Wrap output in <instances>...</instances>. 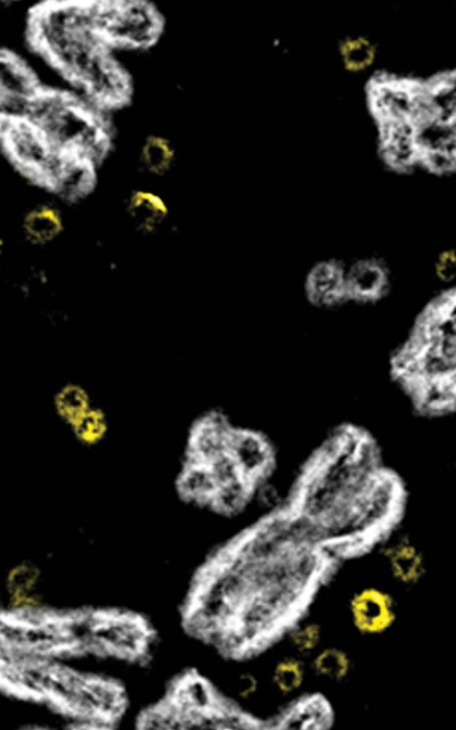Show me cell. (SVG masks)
<instances>
[{"mask_svg": "<svg viewBox=\"0 0 456 730\" xmlns=\"http://www.w3.org/2000/svg\"><path fill=\"white\" fill-rule=\"evenodd\" d=\"M403 485L363 431L336 430L306 461L285 504L322 544L364 539L401 514Z\"/></svg>", "mask_w": 456, "mask_h": 730, "instance_id": "6da1fadb", "label": "cell"}, {"mask_svg": "<svg viewBox=\"0 0 456 730\" xmlns=\"http://www.w3.org/2000/svg\"><path fill=\"white\" fill-rule=\"evenodd\" d=\"M456 289L447 287L421 308L392 352L390 372L416 406L429 414L454 410Z\"/></svg>", "mask_w": 456, "mask_h": 730, "instance_id": "7a4b0ae2", "label": "cell"}, {"mask_svg": "<svg viewBox=\"0 0 456 730\" xmlns=\"http://www.w3.org/2000/svg\"><path fill=\"white\" fill-rule=\"evenodd\" d=\"M50 146L66 155L94 161L108 144V135L89 109L57 94L39 92L27 119Z\"/></svg>", "mask_w": 456, "mask_h": 730, "instance_id": "3957f363", "label": "cell"}, {"mask_svg": "<svg viewBox=\"0 0 456 730\" xmlns=\"http://www.w3.org/2000/svg\"><path fill=\"white\" fill-rule=\"evenodd\" d=\"M91 12L95 30L110 48L145 49L163 30L159 12L144 1L100 4Z\"/></svg>", "mask_w": 456, "mask_h": 730, "instance_id": "277c9868", "label": "cell"}, {"mask_svg": "<svg viewBox=\"0 0 456 730\" xmlns=\"http://www.w3.org/2000/svg\"><path fill=\"white\" fill-rule=\"evenodd\" d=\"M2 135L7 150L24 170L55 187L69 156L53 149L41 132L26 119L11 121Z\"/></svg>", "mask_w": 456, "mask_h": 730, "instance_id": "5b68a950", "label": "cell"}, {"mask_svg": "<svg viewBox=\"0 0 456 730\" xmlns=\"http://www.w3.org/2000/svg\"><path fill=\"white\" fill-rule=\"evenodd\" d=\"M348 615L353 627L359 634L367 636L383 635L395 623V599L389 591L380 586H363L351 595Z\"/></svg>", "mask_w": 456, "mask_h": 730, "instance_id": "8992f818", "label": "cell"}, {"mask_svg": "<svg viewBox=\"0 0 456 730\" xmlns=\"http://www.w3.org/2000/svg\"><path fill=\"white\" fill-rule=\"evenodd\" d=\"M391 274L380 258L364 257L346 267V291L347 302L375 304L388 293Z\"/></svg>", "mask_w": 456, "mask_h": 730, "instance_id": "52a82bcc", "label": "cell"}, {"mask_svg": "<svg viewBox=\"0 0 456 730\" xmlns=\"http://www.w3.org/2000/svg\"><path fill=\"white\" fill-rule=\"evenodd\" d=\"M228 453L241 474L257 488L270 473L273 453L268 441L258 432L233 429L230 436Z\"/></svg>", "mask_w": 456, "mask_h": 730, "instance_id": "ba28073f", "label": "cell"}, {"mask_svg": "<svg viewBox=\"0 0 456 730\" xmlns=\"http://www.w3.org/2000/svg\"><path fill=\"white\" fill-rule=\"evenodd\" d=\"M346 270V266L338 258L315 262L304 280L306 300L319 308H333L347 302Z\"/></svg>", "mask_w": 456, "mask_h": 730, "instance_id": "9c48e42d", "label": "cell"}, {"mask_svg": "<svg viewBox=\"0 0 456 730\" xmlns=\"http://www.w3.org/2000/svg\"><path fill=\"white\" fill-rule=\"evenodd\" d=\"M275 722L285 729H328L334 725L335 711L323 694L308 693L293 699Z\"/></svg>", "mask_w": 456, "mask_h": 730, "instance_id": "30bf717a", "label": "cell"}, {"mask_svg": "<svg viewBox=\"0 0 456 730\" xmlns=\"http://www.w3.org/2000/svg\"><path fill=\"white\" fill-rule=\"evenodd\" d=\"M232 430L218 414L213 413L202 418L191 433L188 460L207 464L227 453Z\"/></svg>", "mask_w": 456, "mask_h": 730, "instance_id": "8fae6325", "label": "cell"}, {"mask_svg": "<svg viewBox=\"0 0 456 730\" xmlns=\"http://www.w3.org/2000/svg\"><path fill=\"white\" fill-rule=\"evenodd\" d=\"M383 558L392 579L403 586H413L426 575L424 554L405 537L387 544L383 549Z\"/></svg>", "mask_w": 456, "mask_h": 730, "instance_id": "7c38bea8", "label": "cell"}, {"mask_svg": "<svg viewBox=\"0 0 456 730\" xmlns=\"http://www.w3.org/2000/svg\"><path fill=\"white\" fill-rule=\"evenodd\" d=\"M39 92L28 70L12 55L0 52V99L27 102Z\"/></svg>", "mask_w": 456, "mask_h": 730, "instance_id": "4fadbf2b", "label": "cell"}, {"mask_svg": "<svg viewBox=\"0 0 456 730\" xmlns=\"http://www.w3.org/2000/svg\"><path fill=\"white\" fill-rule=\"evenodd\" d=\"M309 672L305 658L295 653L285 655L273 665L269 685L278 697L295 699L304 689Z\"/></svg>", "mask_w": 456, "mask_h": 730, "instance_id": "5bb4252c", "label": "cell"}, {"mask_svg": "<svg viewBox=\"0 0 456 730\" xmlns=\"http://www.w3.org/2000/svg\"><path fill=\"white\" fill-rule=\"evenodd\" d=\"M309 671L329 683L344 681L352 671L353 661L349 653L336 645L321 646L311 656Z\"/></svg>", "mask_w": 456, "mask_h": 730, "instance_id": "9a60e30c", "label": "cell"}, {"mask_svg": "<svg viewBox=\"0 0 456 730\" xmlns=\"http://www.w3.org/2000/svg\"><path fill=\"white\" fill-rule=\"evenodd\" d=\"M177 488L185 499L209 504L216 484L208 464L188 460L178 478Z\"/></svg>", "mask_w": 456, "mask_h": 730, "instance_id": "2e32d148", "label": "cell"}, {"mask_svg": "<svg viewBox=\"0 0 456 730\" xmlns=\"http://www.w3.org/2000/svg\"><path fill=\"white\" fill-rule=\"evenodd\" d=\"M255 490L256 487L242 477L217 486L209 504L219 513L233 514L244 508Z\"/></svg>", "mask_w": 456, "mask_h": 730, "instance_id": "e0dca14e", "label": "cell"}, {"mask_svg": "<svg viewBox=\"0 0 456 730\" xmlns=\"http://www.w3.org/2000/svg\"><path fill=\"white\" fill-rule=\"evenodd\" d=\"M23 226L30 241L44 244L53 241L60 234L62 225L55 209L43 206L33 209L26 216Z\"/></svg>", "mask_w": 456, "mask_h": 730, "instance_id": "ac0fdd59", "label": "cell"}, {"mask_svg": "<svg viewBox=\"0 0 456 730\" xmlns=\"http://www.w3.org/2000/svg\"><path fill=\"white\" fill-rule=\"evenodd\" d=\"M175 148L169 140L160 135H151L142 145L140 160L152 174L166 173L175 161Z\"/></svg>", "mask_w": 456, "mask_h": 730, "instance_id": "d6986e66", "label": "cell"}, {"mask_svg": "<svg viewBox=\"0 0 456 730\" xmlns=\"http://www.w3.org/2000/svg\"><path fill=\"white\" fill-rule=\"evenodd\" d=\"M323 629L314 620L306 619L295 623L288 630L287 641L293 653L310 657L322 644Z\"/></svg>", "mask_w": 456, "mask_h": 730, "instance_id": "ffe728a7", "label": "cell"}, {"mask_svg": "<svg viewBox=\"0 0 456 730\" xmlns=\"http://www.w3.org/2000/svg\"><path fill=\"white\" fill-rule=\"evenodd\" d=\"M90 406L86 391L77 384H65L57 390L53 397L54 410L67 424H70Z\"/></svg>", "mask_w": 456, "mask_h": 730, "instance_id": "44dd1931", "label": "cell"}, {"mask_svg": "<svg viewBox=\"0 0 456 730\" xmlns=\"http://www.w3.org/2000/svg\"><path fill=\"white\" fill-rule=\"evenodd\" d=\"M41 570L34 563L22 562L12 567L5 578L7 596L37 591Z\"/></svg>", "mask_w": 456, "mask_h": 730, "instance_id": "7402d4cb", "label": "cell"}, {"mask_svg": "<svg viewBox=\"0 0 456 730\" xmlns=\"http://www.w3.org/2000/svg\"><path fill=\"white\" fill-rule=\"evenodd\" d=\"M69 425L76 438L87 444L99 440L106 430L103 414L91 406Z\"/></svg>", "mask_w": 456, "mask_h": 730, "instance_id": "603a6c76", "label": "cell"}, {"mask_svg": "<svg viewBox=\"0 0 456 730\" xmlns=\"http://www.w3.org/2000/svg\"><path fill=\"white\" fill-rule=\"evenodd\" d=\"M342 53L345 62L349 68L359 70L371 62L374 50L369 41L363 38H356L349 40L343 45Z\"/></svg>", "mask_w": 456, "mask_h": 730, "instance_id": "cb8c5ba5", "label": "cell"}, {"mask_svg": "<svg viewBox=\"0 0 456 730\" xmlns=\"http://www.w3.org/2000/svg\"><path fill=\"white\" fill-rule=\"evenodd\" d=\"M207 464L216 487L243 477L235 461L228 452L217 456Z\"/></svg>", "mask_w": 456, "mask_h": 730, "instance_id": "d4e9b609", "label": "cell"}, {"mask_svg": "<svg viewBox=\"0 0 456 730\" xmlns=\"http://www.w3.org/2000/svg\"><path fill=\"white\" fill-rule=\"evenodd\" d=\"M454 256L452 251H444L436 262V273L444 281H450L454 276Z\"/></svg>", "mask_w": 456, "mask_h": 730, "instance_id": "484cf974", "label": "cell"}, {"mask_svg": "<svg viewBox=\"0 0 456 730\" xmlns=\"http://www.w3.org/2000/svg\"><path fill=\"white\" fill-rule=\"evenodd\" d=\"M10 122L11 121L7 118V116H6L5 112H4V108H3V106H2V104L0 103V133L1 134Z\"/></svg>", "mask_w": 456, "mask_h": 730, "instance_id": "4316f807", "label": "cell"}, {"mask_svg": "<svg viewBox=\"0 0 456 730\" xmlns=\"http://www.w3.org/2000/svg\"><path fill=\"white\" fill-rule=\"evenodd\" d=\"M9 651V647L0 639V660L7 656Z\"/></svg>", "mask_w": 456, "mask_h": 730, "instance_id": "83f0119b", "label": "cell"}]
</instances>
